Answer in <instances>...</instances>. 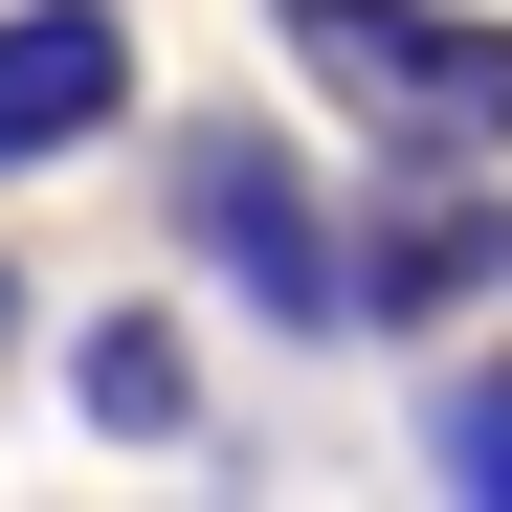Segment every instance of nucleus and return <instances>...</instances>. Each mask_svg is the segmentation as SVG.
<instances>
[{"instance_id":"obj_1","label":"nucleus","mask_w":512,"mask_h":512,"mask_svg":"<svg viewBox=\"0 0 512 512\" xmlns=\"http://www.w3.org/2000/svg\"><path fill=\"white\" fill-rule=\"evenodd\" d=\"M268 45L401 156V179L423 156H468V179L512 156V23H446V0H268Z\"/></svg>"},{"instance_id":"obj_2","label":"nucleus","mask_w":512,"mask_h":512,"mask_svg":"<svg viewBox=\"0 0 512 512\" xmlns=\"http://www.w3.org/2000/svg\"><path fill=\"white\" fill-rule=\"evenodd\" d=\"M179 223H201V268H223L245 312H290V334H357V312H334V223L290 201V156H268V134H179Z\"/></svg>"},{"instance_id":"obj_3","label":"nucleus","mask_w":512,"mask_h":512,"mask_svg":"<svg viewBox=\"0 0 512 512\" xmlns=\"http://www.w3.org/2000/svg\"><path fill=\"white\" fill-rule=\"evenodd\" d=\"M112 112H134V23H112V0H23V23H0V179L90 156Z\"/></svg>"},{"instance_id":"obj_4","label":"nucleus","mask_w":512,"mask_h":512,"mask_svg":"<svg viewBox=\"0 0 512 512\" xmlns=\"http://www.w3.org/2000/svg\"><path fill=\"white\" fill-rule=\"evenodd\" d=\"M512 268V223L468 201V156H423V201L379 223V245H334V312H446V290H490Z\"/></svg>"},{"instance_id":"obj_5","label":"nucleus","mask_w":512,"mask_h":512,"mask_svg":"<svg viewBox=\"0 0 512 512\" xmlns=\"http://www.w3.org/2000/svg\"><path fill=\"white\" fill-rule=\"evenodd\" d=\"M90 423H134V446H156V423H201V379H179V334H90Z\"/></svg>"},{"instance_id":"obj_6","label":"nucleus","mask_w":512,"mask_h":512,"mask_svg":"<svg viewBox=\"0 0 512 512\" xmlns=\"http://www.w3.org/2000/svg\"><path fill=\"white\" fill-rule=\"evenodd\" d=\"M423 446H446V490H512V357H490V379H446V401H423Z\"/></svg>"}]
</instances>
